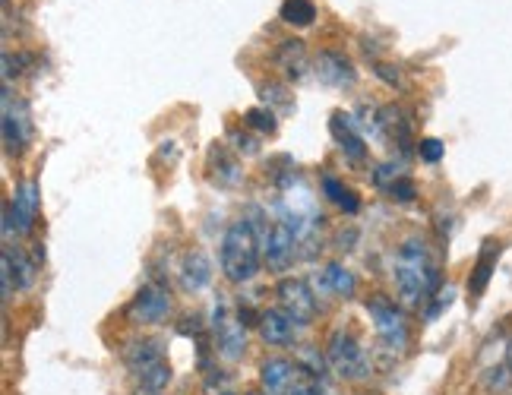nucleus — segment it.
Returning a JSON list of instances; mask_svg holds the SVG:
<instances>
[{"mask_svg": "<svg viewBox=\"0 0 512 395\" xmlns=\"http://www.w3.org/2000/svg\"><path fill=\"white\" fill-rule=\"evenodd\" d=\"M392 279H396L402 304L411 310L427 304L440 291V269L433 263L427 241L408 237L396 253V263H392Z\"/></svg>", "mask_w": 512, "mask_h": 395, "instance_id": "obj_1", "label": "nucleus"}, {"mask_svg": "<svg viewBox=\"0 0 512 395\" xmlns=\"http://www.w3.org/2000/svg\"><path fill=\"white\" fill-rule=\"evenodd\" d=\"M263 263V234L256 231L253 219L231 222L219 244V266L231 285L250 282Z\"/></svg>", "mask_w": 512, "mask_h": 395, "instance_id": "obj_2", "label": "nucleus"}, {"mask_svg": "<svg viewBox=\"0 0 512 395\" xmlns=\"http://www.w3.org/2000/svg\"><path fill=\"white\" fill-rule=\"evenodd\" d=\"M124 361L133 373V380L146 392H165L171 383V361L165 358V348L155 339H133L124 345Z\"/></svg>", "mask_w": 512, "mask_h": 395, "instance_id": "obj_3", "label": "nucleus"}, {"mask_svg": "<svg viewBox=\"0 0 512 395\" xmlns=\"http://www.w3.org/2000/svg\"><path fill=\"white\" fill-rule=\"evenodd\" d=\"M260 383L269 395H329L317 373H310L298 361L269 358L260 364Z\"/></svg>", "mask_w": 512, "mask_h": 395, "instance_id": "obj_4", "label": "nucleus"}, {"mask_svg": "<svg viewBox=\"0 0 512 395\" xmlns=\"http://www.w3.org/2000/svg\"><path fill=\"white\" fill-rule=\"evenodd\" d=\"M298 222H301L298 212H282L279 219L263 228V263L272 272H285L294 263V256H301Z\"/></svg>", "mask_w": 512, "mask_h": 395, "instance_id": "obj_5", "label": "nucleus"}, {"mask_svg": "<svg viewBox=\"0 0 512 395\" xmlns=\"http://www.w3.org/2000/svg\"><path fill=\"white\" fill-rule=\"evenodd\" d=\"M212 348L225 361H238L247 351V323L228 301H215L212 307Z\"/></svg>", "mask_w": 512, "mask_h": 395, "instance_id": "obj_6", "label": "nucleus"}, {"mask_svg": "<svg viewBox=\"0 0 512 395\" xmlns=\"http://www.w3.org/2000/svg\"><path fill=\"white\" fill-rule=\"evenodd\" d=\"M326 364L339 373L342 380H364L370 373V358L364 354L361 342L351 332L336 329L326 342Z\"/></svg>", "mask_w": 512, "mask_h": 395, "instance_id": "obj_7", "label": "nucleus"}, {"mask_svg": "<svg viewBox=\"0 0 512 395\" xmlns=\"http://www.w3.org/2000/svg\"><path fill=\"white\" fill-rule=\"evenodd\" d=\"M367 313L373 320V329H377V339L383 348L389 351H402L408 345V320L402 307H396L389 298H383V294H373V298H367Z\"/></svg>", "mask_w": 512, "mask_h": 395, "instance_id": "obj_8", "label": "nucleus"}, {"mask_svg": "<svg viewBox=\"0 0 512 395\" xmlns=\"http://www.w3.org/2000/svg\"><path fill=\"white\" fill-rule=\"evenodd\" d=\"M38 222V184L23 181L16 184L10 203L4 206V234H29Z\"/></svg>", "mask_w": 512, "mask_h": 395, "instance_id": "obj_9", "label": "nucleus"}, {"mask_svg": "<svg viewBox=\"0 0 512 395\" xmlns=\"http://www.w3.org/2000/svg\"><path fill=\"white\" fill-rule=\"evenodd\" d=\"M275 294H279V310L291 316L294 326H310L317 320V294L304 279H282Z\"/></svg>", "mask_w": 512, "mask_h": 395, "instance_id": "obj_10", "label": "nucleus"}, {"mask_svg": "<svg viewBox=\"0 0 512 395\" xmlns=\"http://www.w3.org/2000/svg\"><path fill=\"white\" fill-rule=\"evenodd\" d=\"M4 149L7 155H23V149L29 146L32 136V121H29V108L26 102L13 98L10 89H4Z\"/></svg>", "mask_w": 512, "mask_h": 395, "instance_id": "obj_11", "label": "nucleus"}, {"mask_svg": "<svg viewBox=\"0 0 512 395\" xmlns=\"http://www.w3.org/2000/svg\"><path fill=\"white\" fill-rule=\"evenodd\" d=\"M168 313H171V298L162 285H143L127 307L130 323L136 326H159L168 320Z\"/></svg>", "mask_w": 512, "mask_h": 395, "instance_id": "obj_12", "label": "nucleus"}, {"mask_svg": "<svg viewBox=\"0 0 512 395\" xmlns=\"http://www.w3.org/2000/svg\"><path fill=\"white\" fill-rule=\"evenodd\" d=\"M38 260L26 256L19 247L4 244V263H0V282H4V301H10L16 291H23L35 282Z\"/></svg>", "mask_w": 512, "mask_h": 395, "instance_id": "obj_13", "label": "nucleus"}, {"mask_svg": "<svg viewBox=\"0 0 512 395\" xmlns=\"http://www.w3.org/2000/svg\"><path fill=\"white\" fill-rule=\"evenodd\" d=\"M313 73L323 86H332V89H351L358 83V70L348 61L342 51H320L317 61H313Z\"/></svg>", "mask_w": 512, "mask_h": 395, "instance_id": "obj_14", "label": "nucleus"}, {"mask_svg": "<svg viewBox=\"0 0 512 395\" xmlns=\"http://www.w3.org/2000/svg\"><path fill=\"white\" fill-rule=\"evenodd\" d=\"M256 329H260V339L272 348H291L294 335H298V326H294L285 310H263L260 320H256Z\"/></svg>", "mask_w": 512, "mask_h": 395, "instance_id": "obj_15", "label": "nucleus"}, {"mask_svg": "<svg viewBox=\"0 0 512 395\" xmlns=\"http://www.w3.org/2000/svg\"><path fill=\"white\" fill-rule=\"evenodd\" d=\"M329 130H332V140L339 143V149L345 152V158H351V162H361V158L367 155V143H364V136H361L351 114L336 111L329 121Z\"/></svg>", "mask_w": 512, "mask_h": 395, "instance_id": "obj_16", "label": "nucleus"}, {"mask_svg": "<svg viewBox=\"0 0 512 395\" xmlns=\"http://www.w3.org/2000/svg\"><path fill=\"white\" fill-rule=\"evenodd\" d=\"M317 288L326 291L329 298H354V291H358V279H354V272L345 269L342 263H329L317 272Z\"/></svg>", "mask_w": 512, "mask_h": 395, "instance_id": "obj_17", "label": "nucleus"}, {"mask_svg": "<svg viewBox=\"0 0 512 395\" xmlns=\"http://www.w3.org/2000/svg\"><path fill=\"white\" fill-rule=\"evenodd\" d=\"M275 64L285 70V76L291 79V83H301V79L310 73L307 70V48H304L301 38H288V42H282L279 48H275Z\"/></svg>", "mask_w": 512, "mask_h": 395, "instance_id": "obj_18", "label": "nucleus"}, {"mask_svg": "<svg viewBox=\"0 0 512 395\" xmlns=\"http://www.w3.org/2000/svg\"><path fill=\"white\" fill-rule=\"evenodd\" d=\"M177 272H181V288L184 291H200L212 279V266H209L203 250H187L184 260H181V269H177Z\"/></svg>", "mask_w": 512, "mask_h": 395, "instance_id": "obj_19", "label": "nucleus"}, {"mask_svg": "<svg viewBox=\"0 0 512 395\" xmlns=\"http://www.w3.org/2000/svg\"><path fill=\"white\" fill-rule=\"evenodd\" d=\"M209 174H212V181L219 184V187H234L241 181V165H238V158L228 155L225 146H212L209 152Z\"/></svg>", "mask_w": 512, "mask_h": 395, "instance_id": "obj_20", "label": "nucleus"}, {"mask_svg": "<svg viewBox=\"0 0 512 395\" xmlns=\"http://www.w3.org/2000/svg\"><path fill=\"white\" fill-rule=\"evenodd\" d=\"M497 256H500V244L497 241H487L478 253V263L475 269H471V279H468V291L475 294V298H481L490 275H494V266H497Z\"/></svg>", "mask_w": 512, "mask_h": 395, "instance_id": "obj_21", "label": "nucleus"}, {"mask_svg": "<svg viewBox=\"0 0 512 395\" xmlns=\"http://www.w3.org/2000/svg\"><path fill=\"white\" fill-rule=\"evenodd\" d=\"M279 16H282V23L304 29V26H313V19H317V4H313V0H282Z\"/></svg>", "mask_w": 512, "mask_h": 395, "instance_id": "obj_22", "label": "nucleus"}, {"mask_svg": "<svg viewBox=\"0 0 512 395\" xmlns=\"http://www.w3.org/2000/svg\"><path fill=\"white\" fill-rule=\"evenodd\" d=\"M323 193H326V200H332L342 212H348V215H354V212L361 209V200H358V196H354L342 181H336V177H329V174L323 177Z\"/></svg>", "mask_w": 512, "mask_h": 395, "instance_id": "obj_23", "label": "nucleus"}, {"mask_svg": "<svg viewBox=\"0 0 512 395\" xmlns=\"http://www.w3.org/2000/svg\"><path fill=\"white\" fill-rule=\"evenodd\" d=\"M244 124H247L250 130H256V133H263V136L275 133V127H279V121H275V111H272V108H250V111L244 114Z\"/></svg>", "mask_w": 512, "mask_h": 395, "instance_id": "obj_24", "label": "nucleus"}, {"mask_svg": "<svg viewBox=\"0 0 512 395\" xmlns=\"http://www.w3.org/2000/svg\"><path fill=\"white\" fill-rule=\"evenodd\" d=\"M452 301H456V288H452V285L440 288V291L430 298V307L424 310V316H427V320H437V316H440L443 310H449V307H452Z\"/></svg>", "mask_w": 512, "mask_h": 395, "instance_id": "obj_25", "label": "nucleus"}, {"mask_svg": "<svg viewBox=\"0 0 512 395\" xmlns=\"http://www.w3.org/2000/svg\"><path fill=\"white\" fill-rule=\"evenodd\" d=\"M386 196L389 200H396V203H411L418 196V187H415V181H411V177L405 174V177H399L396 184H389L386 187Z\"/></svg>", "mask_w": 512, "mask_h": 395, "instance_id": "obj_26", "label": "nucleus"}, {"mask_svg": "<svg viewBox=\"0 0 512 395\" xmlns=\"http://www.w3.org/2000/svg\"><path fill=\"white\" fill-rule=\"evenodd\" d=\"M418 155H421V162H427V165H440L443 155H446V146L437 140V136H427V140L418 143Z\"/></svg>", "mask_w": 512, "mask_h": 395, "instance_id": "obj_27", "label": "nucleus"}, {"mask_svg": "<svg viewBox=\"0 0 512 395\" xmlns=\"http://www.w3.org/2000/svg\"><path fill=\"white\" fill-rule=\"evenodd\" d=\"M263 102H266V108L279 105L282 111H291V95H288L285 86H279V83H266V86H263Z\"/></svg>", "mask_w": 512, "mask_h": 395, "instance_id": "obj_28", "label": "nucleus"}, {"mask_svg": "<svg viewBox=\"0 0 512 395\" xmlns=\"http://www.w3.org/2000/svg\"><path fill=\"white\" fill-rule=\"evenodd\" d=\"M399 177H405V171H402V165H380L377 171H373V184H377L380 190H386L389 184H396Z\"/></svg>", "mask_w": 512, "mask_h": 395, "instance_id": "obj_29", "label": "nucleus"}, {"mask_svg": "<svg viewBox=\"0 0 512 395\" xmlns=\"http://www.w3.org/2000/svg\"><path fill=\"white\" fill-rule=\"evenodd\" d=\"M228 140L234 143V149L244 152V155H256V152H260V143H256L253 136L244 133V130H231V133H228Z\"/></svg>", "mask_w": 512, "mask_h": 395, "instance_id": "obj_30", "label": "nucleus"}, {"mask_svg": "<svg viewBox=\"0 0 512 395\" xmlns=\"http://www.w3.org/2000/svg\"><path fill=\"white\" fill-rule=\"evenodd\" d=\"M26 61H29V54H16V57H13L10 51L4 54V79H7V83H10L13 76L23 73V64H26Z\"/></svg>", "mask_w": 512, "mask_h": 395, "instance_id": "obj_31", "label": "nucleus"}, {"mask_svg": "<svg viewBox=\"0 0 512 395\" xmlns=\"http://www.w3.org/2000/svg\"><path fill=\"white\" fill-rule=\"evenodd\" d=\"M506 367H509V373H512V342H509V351H506Z\"/></svg>", "mask_w": 512, "mask_h": 395, "instance_id": "obj_32", "label": "nucleus"}, {"mask_svg": "<svg viewBox=\"0 0 512 395\" xmlns=\"http://www.w3.org/2000/svg\"><path fill=\"white\" fill-rule=\"evenodd\" d=\"M244 395H269V392H263V389H250V392H244Z\"/></svg>", "mask_w": 512, "mask_h": 395, "instance_id": "obj_33", "label": "nucleus"}, {"mask_svg": "<svg viewBox=\"0 0 512 395\" xmlns=\"http://www.w3.org/2000/svg\"><path fill=\"white\" fill-rule=\"evenodd\" d=\"M136 395H159V392H146V389H140V392H136Z\"/></svg>", "mask_w": 512, "mask_h": 395, "instance_id": "obj_34", "label": "nucleus"}, {"mask_svg": "<svg viewBox=\"0 0 512 395\" xmlns=\"http://www.w3.org/2000/svg\"><path fill=\"white\" fill-rule=\"evenodd\" d=\"M219 395H234V392H219Z\"/></svg>", "mask_w": 512, "mask_h": 395, "instance_id": "obj_35", "label": "nucleus"}]
</instances>
